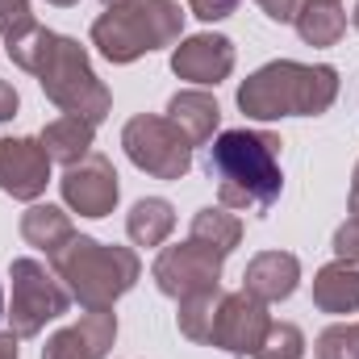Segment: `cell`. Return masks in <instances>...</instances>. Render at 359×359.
<instances>
[{
	"label": "cell",
	"instance_id": "1",
	"mask_svg": "<svg viewBox=\"0 0 359 359\" xmlns=\"http://www.w3.org/2000/svg\"><path fill=\"white\" fill-rule=\"evenodd\" d=\"M8 59H13L21 72L38 76L46 100L59 104L67 117H84L92 126H100V121L109 117L113 96H109V88H104L100 80H96V72H92V63H88V50H84L76 38L38 25L34 34H25L21 42L8 46Z\"/></svg>",
	"mask_w": 359,
	"mask_h": 359
},
{
	"label": "cell",
	"instance_id": "2",
	"mask_svg": "<svg viewBox=\"0 0 359 359\" xmlns=\"http://www.w3.org/2000/svg\"><path fill=\"white\" fill-rule=\"evenodd\" d=\"M205 172L209 180H217V196L226 209L268 213L284 192L280 138L268 130H226L213 138Z\"/></svg>",
	"mask_w": 359,
	"mask_h": 359
},
{
	"label": "cell",
	"instance_id": "3",
	"mask_svg": "<svg viewBox=\"0 0 359 359\" xmlns=\"http://www.w3.org/2000/svg\"><path fill=\"white\" fill-rule=\"evenodd\" d=\"M339 100V72L330 63H297L276 59L243 80L238 109L251 121H280V117H322Z\"/></svg>",
	"mask_w": 359,
	"mask_h": 359
},
{
	"label": "cell",
	"instance_id": "4",
	"mask_svg": "<svg viewBox=\"0 0 359 359\" xmlns=\"http://www.w3.org/2000/svg\"><path fill=\"white\" fill-rule=\"evenodd\" d=\"M50 264L84 309H113V301L126 297L142 276V264L130 247L100 243L88 234H76L67 247H59Z\"/></svg>",
	"mask_w": 359,
	"mask_h": 359
},
{
	"label": "cell",
	"instance_id": "5",
	"mask_svg": "<svg viewBox=\"0 0 359 359\" xmlns=\"http://www.w3.org/2000/svg\"><path fill=\"white\" fill-rule=\"evenodd\" d=\"M184 34V8L176 0H130L104 8L92 21V46L109 63H134L151 50H163Z\"/></svg>",
	"mask_w": 359,
	"mask_h": 359
},
{
	"label": "cell",
	"instance_id": "6",
	"mask_svg": "<svg viewBox=\"0 0 359 359\" xmlns=\"http://www.w3.org/2000/svg\"><path fill=\"white\" fill-rule=\"evenodd\" d=\"M121 147L138 172L155 180H184L192 172V142L168 117H155V113L130 117L121 130Z\"/></svg>",
	"mask_w": 359,
	"mask_h": 359
},
{
	"label": "cell",
	"instance_id": "7",
	"mask_svg": "<svg viewBox=\"0 0 359 359\" xmlns=\"http://www.w3.org/2000/svg\"><path fill=\"white\" fill-rule=\"evenodd\" d=\"M8 280H13V301H8V326L17 339H34L46 330V322L63 318L72 297L67 288L59 284V276H50L46 264L38 259H13L8 268Z\"/></svg>",
	"mask_w": 359,
	"mask_h": 359
},
{
	"label": "cell",
	"instance_id": "8",
	"mask_svg": "<svg viewBox=\"0 0 359 359\" xmlns=\"http://www.w3.org/2000/svg\"><path fill=\"white\" fill-rule=\"evenodd\" d=\"M222 264L226 255L188 238V243H176V247H163L159 259H155V284L163 297H192V292H217L222 288Z\"/></svg>",
	"mask_w": 359,
	"mask_h": 359
},
{
	"label": "cell",
	"instance_id": "9",
	"mask_svg": "<svg viewBox=\"0 0 359 359\" xmlns=\"http://www.w3.org/2000/svg\"><path fill=\"white\" fill-rule=\"evenodd\" d=\"M268 330H271V313L264 301H255L251 292H222L209 343L230 351V355H255L264 347Z\"/></svg>",
	"mask_w": 359,
	"mask_h": 359
},
{
	"label": "cell",
	"instance_id": "10",
	"mask_svg": "<svg viewBox=\"0 0 359 359\" xmlns=\"http://www.w3.org/2000/svg\"><path fill=\"white\" fill-rule=\"evenodd\" d=\"M59 188H63L67 209L80 213V217H109L113 205H117V196H121L117 172H113V163L104 155H88L76 168H63Z\"/></svg>",
	"mask_w": 359,
	"mask_h": 359
},
{
	"label": "cell",
	"instance_id": "11",
	"mask_svg": "<svg viewBox=\"0 0 359 359\" xmlns=\"http://www.w3.org/2000/svg\"><path fill=\"white\" fill-rule=\"evenodd\" d=\"M50 184V155L42 138H0V192L13 201H38Z\"/></svg>",
	"mask_w": 359,
	"mask_h": 359
},
{
	"label": "cell",
	"instance_id": "12",
	"mask_svg": "<svg viewBox=\"0 0 359 359\" xmlns=\"http://www.w3.org/2000/svg\"><path fill=\"white\" fill-rule=\"evenodd\" d=\"M172 72L188 84H222L230 72H234V42L222 38V34H196V38H184L176 50H172Z\"/></svg>",
	"mask_w": 359,
	"mask_h": 359
},
{
	"label": "cell",
	"instance_id": "13",
	"mask_svg": "<svg viewBox=\"0 0 359 359\" xmlns=\"http://www.w3.org/2000/svg\"><path fill=\"white\" fill-rule=\"evenodd\" d=\"M117 339V313L113 309H88L76 326H63L46 339L42 359H104Z\"/></svg>",
	"mask_w": 359,
	"mask_h": 359
},
{
	"label": "cell",
	"instance_id": "14",
	"mask_svg": "<svg viewBox=\"0 0 359 359\" xmlns=\"http://www.w3.org/2000/svg\"><path fill=\"white\" fill-rule=\"evenodd\" d=\"M297 280H301L297 255H288V251H259L247 264V271H243V292H251L264 305H276V301H288L297 292Z\"/></svg>",
	"mask_w": 359,
	"mask_h": 359
},
{
	"label": "cell",
	"instance_id": "15",
	"mask_svg": "<svg viewBox=\"0 0 359 359\" xmlns=\"http://www.w3.org/2000/svg\"><path fill=\"white\" fill-rule=\"evenodd\" d=\"M168 121H176L180 134L192 147H205V142H213V130L222 121V109H217V100L205 88H188V92H176L168 100Z\"/></svg>",
	"mask_w": 359,
	"mask_h": 359
},
{
	"label": "cell",
	"instance_id": "16",
	"mask_svg": "<svg viewBox=\"0 0 359 359\" xmlns=\"http://www.w3.org/2000/svg\"><path fill=\"white\" fill-rule=\"evenodd\" d=\"M92 142H96V126L84 117H55L46 130H42V147L50 155V163H63V168H76L80 159L92 155Z\"/></svg>",
	"mask_w": 359,
	"mask_h": 359
},
{
	"label": "cell",
	"instance_id": "17",
	"mask_svg": "<svg viewBox=\"0 0 359 359\" xmlns=\"http://www.w3.org/2000/svg\"><path fill=\"white\" fill-rule=\"evenodd\" d=\"M313 305L322 313H359V268L355 264H326L313 276Z\"/></svg>",
	"mask_w": 359,
	"mask_h": 359
},
{
	"label": "cell",
	"instance_id": "18",
	"mask_svg": "<svg viewBox=\"0 0 359 359\" xmlns=\"http://www.w3.org/2000/svg\"><path fill=\"white\" fill-rule=\"evenodd\" d=\"M172 230H176V209L163 196H142L126 217V234L134 247H163Z\"/></svg>",
	"mask_w": 359,
	"mask_h": 359
},
{
	"label": "cell",
	"instance_id": "19",
	"mask_svg": "<svg viewBox=\"0 0 359 359\" xmlns=\"http://www.w3.org/2000/svg\"><path fill=\"white\" fill-rule=\"evenodd\" d=\"M21 238L29 247H38V251L55 255L59 247H67L76 238V230H72V217L59 205H29L21 213Z\"/></svg>",
	"mask_w": 359,
	"mask_h": 359
},
{
	"label": "cell",
	"instance_id": "20",
	"mask_svg": "<svg viewBox=\"0 0 359 359\" xmlns=\"http://www.w3.org/2000/svg\"><path fill=\"white\" fill-rule=\"evenodd\" d=\"M301 42L309 46H334L347 34V13L343 4H326V0H301L297 17H292Z\"/></svg>",
	"mask_w": 359,
	"mask_h": 359
},
{
	"label": "cell",
	"instance_id": "21",
	"mask_svg": "<svg viewBox=\"0 0 359 359\" xmlns=\"http://www.w3.org/2000/svg\"><path fill=\"white\" fill-rule=\"evenodd\" d=\"M192 238L205 243V247H213V251H222V255H230L243 243V222L226 205H217V209L209 205V209H201L192 217Z\"/></svg>",
	"mask_w": 359,
	"mask_h": 359
},
{
	"label": "cell",
	"instance_id": "22",
	"mask_svg": "<svg viewBox=\"0 0 359 359\" xmlns=\"http://www.w3.org/2000/svg\"><path fill=\"white\" fill-rule=\"evenodd\" d=\"M217 301H222V288H217V292H192V297H180V313H176L180 334L192 339V343H209V339H213Z\"/></svg>",
	"mask_w": 359,
	"mask_h": 359
},
{
	"label": "cell",
	"instance_id": "23",
	"mask_svg": "<svg viewBox=\"0 0 359 359\" xmlns=\"http://www.w3.org/2000/svg\"><path fill=\"white\" fill-rule=\"evenodd\" d=\"M318 359H359V322H339L326 326L313 343Z\"/></svg>",
	"mask_w": 359,
	"mask_h": 359
},
{
	"label": "cell",
	"instance_id": "24",
	"mask_svg": "<svg viewBox=\"0 0 359 359\" xmlns=\"http://www.w3.org/2000/svg\"><path fill=\"white\" fill-rule=\"evenodd\" d=\"M301 355H305V334L292 322H271L264 347L255 351V359H301Z\"/></svg>",
	"mask_w": 359,
	"mask_h": 359
},
{
	"label": "cell",
	"instance_id": "25",
	"mask_svg": "<svg viewBox=\"0 0 359 359\" xmlns=\"http://www.w3.org/2000/svg\"><path fill=\"white\" fill-rule=\"evenodd\" d=\"M34 29H38V21H34L29 0H0V34H4V46L21 42Z\"/></svg>",
	"mask_w": 359,
	"mask_h": 359
},
{
	"label": "cell",
	"instance_id": "26",
	"mask_svg": "<svg viewBox=\"0 0 359 359\" xmlns=\"http://www.w3.org/2000/svg\"><path fill=\"white\" fill-rule=\"evenodd\" d=\"M334 255L343 264H355L359 268V217H347L339 230H334Z\"/></svg>",
	"mask_w": 359,
	"mask_h": 359
},
{
	"label": "cell",
	"instance_id": "27",
	"mask_svg": "<svg viewBox=\"0 0 359 359\" xmlns=\"http://www.w3.org/2000/svg\"><path fill=\"white\" fill-rule=\"evenodd\" d=\"M188 8H192V17H201V21H226V17L238 8V0H188Z\"/></svg>",
	"mask_w": 359,
	"mask_h": 359
},
{
	"label": "cell",
	"instance_id": "28",
	"mask_svg": "<svg viewBox=\"0 0 359 359\" xmlns=\"http://www.w3.org/2000/svg\"><path fill=\"white\" fill-rule=\"evenodd\" d=\"M255 4L268 13L271 21H280V25H284V21H292V17H297V8H301V0H255Z\"/></svg>",
	"mask_w": 359,
	"mask_h": 359
},
{
	"label": "cell",
	"instance_id": "29",
	"mask_svg": "<svg viewBox=\"0 0 359 359\" xmlns=\"http://www.w3.org/2000/svg\"><path fill=\"white\" fill-rule=\"evenodd\" d=\"M17 109H21L17 88H13L8 80H0V121H13V117H17Z\"/></svg>",
	"mask_w": 359,
	"mask_h": 359
},
{
	"label": "cell",
	"instance_id": "30",
	"mask_svg": "<svg viewBox=\"0 0 359 359\" xmlns=\"http://www.w3.org/2000/svg\"><path fill=\"white\" fill-rule=\"evenodd\" d=\"M0 359H17V334H0Z\"/></svg>",
	"mask_w": 359,
	"mask_h": 359
},
{
	"label": "cell",
	"instance_id": "31",
	"mask_svg": "<svg viewBox=\"0 0 359 359\" xmlns=\"http://www.w3.org/2000/svg\"><path fill=\"white\" fill-rule=\"evenodd\" d=\"M347 209H351V217H359V163H355V176H351V196H347Z\"/></svg>",
	"mask_w": 359,
	"mask_h": 359
},
{
	"label": "cell",
	"instance_id": "32",
	"mask_svg": "<svg viewBox=\"0 0 359 359\" xmlns=\"http://www.w3.org/2000/svg\"><path fill=\"white\" fill-rule=\"evenodd\" d=\"M46 4H59V8H72V4H80V0H46Z\"/></svg>",
	"mask_w": 359,
	"mask_h": 359
},
{
	"label": "cell",
	"instance_id": "33",
	"mask_svg": "<svg viewBox=\"0 0 359 359\" xmlns=\"http://www.w3.org/2000/svg\"><path fill=\"white\" fill-rule=\"evenodd\" d=\"M117 4H130V0H104V8H117Z\"/></svg>",
	"mask_w": 359,
	"mask_h": 359
},
{
	"label": "cell",
	"instance_id": "34",
	"mask_svg": "<svg viewBox=\"0 0 359 359\" xmlns=\"http://www.w3.org/2000/svg\"><path fill=\"white\" fill-rule=\"evenodd\" d=\"M0 318H4V288H0Z\"/></svg>",
	"mask_w": 359,
	"mask_h": 359
},
{
	"label": "cell",
	"instance_id": "35",
	"mask_svg": "<svg viewBox=\"0 0 359 359\" xmlns=\"http://www.w3.org/2000/svg\"><path fill=\"white\" fill-rule=\"evenodd\" d=\"M351 21H355V29H359V4H355V17H351Z\"/></svg>",
	"mask_w": 359,
	"mask_h": 359
},
{
	"label": "cell",
	"instance_id": "36",
	"mask_svg": "<svg viewBox=\"0 0 359 359\" xmlns=\"http://www.w3.org/2000/svg\"><path fill=\"white\" fill-rule=\"evenodd\" d=\"M326 4H339V0H326Z\"/></svg>",
	"mask_w": 359,
	"mask_h": 359
}]
</instances>
